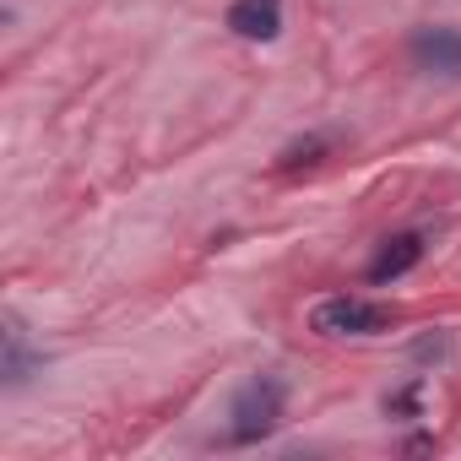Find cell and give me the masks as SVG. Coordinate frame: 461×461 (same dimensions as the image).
Returning <instances> with one entry per match:
<instances>
[{
  "label": "cell",
  "mask_w": 461,
  "mask_h": 461,
  "mask_svg": "<svg viewBox=\"0 0 461 461\" xmlns=\"http://www.w3.org/2000/svg\"><path fill=\"white\" fill-rule=\"evenodd\" d=\"M283 407H288V385H283L272 369L250 375V380L234 391V407H228V439H234V445L267 439V434L283 423Z\"/></svg>",
  "instance_id": "obj_1"
},
{
  "label": "cell",
  "mask_w": 461,
  "mask_h": 461,
  "mask_svg": "<svg viewBox=\"0 0 461 461\" xmlns=\"http://www.w3.org/2000/svg\"><path fill=\"white\" fill-rule=\"evenodd\" d=\"M310 326L321 337H375L391 326V310L375 299H358V294H337V299H321L310 310Z\"/></svg>",
  "instance_id": "obj_2"
},
{
  "label": "cell",
  "mask_w": 461,
  "mask_h": 461,
  "mask_svg": "<svg viewBox=\"0 0 461 461\" xmlns=\"http://www.w3.org/2000/svg\"><path fill=\"white\" fill-rule=\"evenodd\" d=\"M412 66L429 77H461V33L456 28H418L412 33Z\"/></svg>",
  "instance_id": "obj_3"
},
{
  "label": "cell",
  "mask_w": 461,
  "mask_h": 461,
  "mask_svg": "<svg viewBox=\"0 0 461 461\" xmlns=\"http://www.w3.org/2000/svg\"><path fill=\"white\" fill-rule=\"evenodd\" d=\"M228 28H234L240 39H256V44L277 39V28H283V0H234V6H228Z\"/></svg>",
  "instance_id": "obj_4"
},
{
  "label": "cell",
  "mask_w": 461,
  "mask_h": 461,
  "mask_svg": "<svg viewBox=\"0 0 461 461\" xmlns=\"http://www.w3.org/2000/svg\"><path fill=\"white\" fill-rule=\"evenodd\" d=\"M418 261H423V240H418V234H396V240H385V245H380V256L369 261V283H375V288H385V283L407 277Z\"/></svg>",
  "instance_id": "obj_5"
},
{
  "label": "cell",
  "mask_w": 461,
  "mask_h": 461,
  "mask_svg": "<svg viewBox=\"0 0 461 461\" xmlns=\"http://www.w3.org/2000/svg\"><path fill=\"white\" fill-rule=\"evenodd\" d=\"M39 364H44V353H33V348H28V326H23L17 315H6V385L17 391Z\"/></svg>",
  "instance_id": "obj_6"
}]
</instances>
